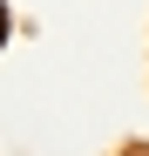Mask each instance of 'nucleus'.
Masks as SVG:
<instances>
[{
  "label": "nucleus",
  "instance_id": "f257e3e1",
  "mask_svg": "<svg viewBox=\"0 0 149 156\" xmlns=\"http://www.w3.org/2000/svg\"><path fill=\"white\" fill-rule=\"evenodd\" d=\"M0 48H7V0H0Z\"/></svg>",
  "mask_w": 149,
  "mask_h": 156
}]
</instances>
